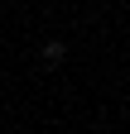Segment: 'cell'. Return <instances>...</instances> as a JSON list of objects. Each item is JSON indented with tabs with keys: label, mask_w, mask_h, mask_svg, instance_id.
Wrapping results in <instances>:
<instances>
[{
	"label": "cell",
	"mask_w": 130,
	"mask_h": 134,
	"mask_svg": "<svg viewBox=\"0 0 130 134\" xmlns=\"http://www.w3.org/2000/svg\"><path fill=\"white\" fill-rule=\"evenodd\" d=\"M63 58H68V43H63V38H48L43 43V62H63Z\"/></svg>",
	"instance_id": "1"
}]
</instances>
